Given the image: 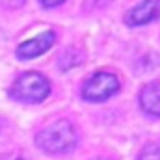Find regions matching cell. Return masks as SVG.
I'll list each match as a JSON object with an SVG mask.
<instances>
[{"label":"cell","mask_w":160,"mask_h":160,"mask_svg":"<svg viewBox=\"0 0 160 160\" xmlns=\"http://www.w3.org/2000/svg\"><path fill=\"white\" fill-rule=\"evenodd\" d=\"M95 160H114V158H95Z\"/></svg>","instance_id":"cell-12"},{"label":"cell","mask_w":160,"mask_h":160,"mask_svg":"<svg viewBox=\"0 0 160 160\" xmlns=\"http://www.w3.org/2000/svg\"><path fill=\"white\" fill-rule=\"evenodd\" d=\"M36 143L45 153H52V155L65 153V151H71L75 147L77 132L69 121L60 119L48 127H45L43 130H39L36 136Z\"/></svg>","instance_id":"cell-1"},{"label":"cell","mask_w":160,"mask_h":160,"mask_svg":"<svg viewBox=\"0 0 160 160\" xmlns=\"http://www.w3.org/2000/svg\"><path fill=\"white\" fill-rule=\"evenodd\" d=\"M160 17V0H142L138 6H134L127 17H125V22L128 26H142V24H147L155 19Z\"/></svg>","instance_id":"cell-4"},{"label":"cell","mask_w":160,"mask_h":160,"mask_svg":"<svg viewBox=\"0 0 160 160\" xmlns=\"http://www.w3.org/2000/svg\"><path fill=\"white\" fill-rule=\"evenodd\" d=\"M80 62H82V54H80L77 48H67V50H63V52L60 54V58H58V65H60L62 71H67V69L78 65Z\"/></svg>","instance_id":"cell-7"},{"label":"cell","mask_w":160,"mask_h":160,"mask_svg":"<svg viewBox=\"0 0 160 160\" xmlns=\"http://www.w3.org/2000/svg\"><path fill=\"white\" fill-rule=\"evenodd\" d=\"M2 2V6H6V8H9V9H17V8H21L26 0H0Z\"/></svg>","instance_id":"cell-9"},{"label":"cell","mask_w":160,"mask_h":160,"mask_svg":"<svg viewBox=\"0 0 160 160\" xmlns=\"http://www.w3.org/2000/svg\"><path fill=\"white\" fill-rule=\"evenodd\" d=\"M0 160H24L21 155H17V153H9V155H4Z\"/></svg>","instance_id":"cell-11"},{"label":"cell","mask_w":160,"mask_h":160,"mask_svg":"<svg viewBox=\"0 0 160 160\" xmlns=\"http://www.w3.org/2000/svg\"><path fill=\"white\" fill-rule=\"evenodd\" d=\"M138 160H160V143H147L142 149Z\"/></svg>","instance_id":"cell-8"},{"label":"cell","mask_w":160,"mask_h":160,"mask_svg":"<svg viewBox=\"0 0 160 160\" xmlns=\"http://www.w3.org/2000/svg\"><path fill=\"white\" fill-rule=\"evenodd\" d=\"M50 93V84L39 73H22L13 82L9 95L22 102H41Z\"/></svg>","instance_id":"cell-2"},{"label":"cell","mask_w":160,"mask_h":160,"mask_svg":"<svg viewBox=\"0 0 160 160\" xmlns=\"http://www.w3.org/2000/svg\"><path fill=\"white\" fill-rule=\"evenodd\" d=\"M140 104L147 114L160 118V82H151L140 91Z\"/></svg>","instance_id":"cell-6"},{"label":"cell","mask_w":160,"mask_h":160,"mask_svg":"<svg viewBox=\"0 0 160 160\" xmlns=\"http://www.w3.org/2000/svg\"><path fill=\"white\" fill-rule=\"evenodd\" d=\"M62 2H65V0H41V4L45 8H54V6H60Z\"/></svg>","instance_id":"cell-10"},{"label":"cell","mask_w":160,"mask_h":160,"mask_svg":"<svg viewBox=\"0 0 160 160\" xmlns=\"http://www.w3.org/2000/svg\"><path fill=\"white\" fill-rule=\"evenodd\" d=\"M118 89H119V80H118V77L114 73L101 71V73H95L91 78L84 84L82 97L86 101L99 102V101H104V99L112 97L114 93H118Z\"/></svg>","instance_id":"cell-3"},{"label":"cell","mask_w":160,"mask_h":160,"mask_svg":"<svg viewBox=\"0 0 160 160\" xmlns=\"http://www.w3.org/2000/svg\"><path fill=\"white\" fill-rule=\"evenodd\" d=\"M54 39H56L54 32H43L39 36H36L34 39H28L24 43H21L17 47V56L22 58V60H32L36 56H41L43 52H47L52 47Z\"/></svg>","instance_id":"cell-5"}]
</instances>
